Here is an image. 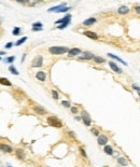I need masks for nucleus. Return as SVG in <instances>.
Masks as SVG:
<instances>
[{
    "label": "nucleus",
    "instance_id": "obj_1",
    "mask_svg": "<svg viewBox=\"0 0 140 167\" xmlns=\"http://www.w3.org/2000/svg\"><path fill=\"white\" fill-rule=\"evenodd\" d=\"M70 49H68L67 46H51L50 47V53L53 55H62L65 53H68Z\"/></svg>",
    "mask_w": 140,
    "mask_h": 167
},
{
    "label": "nucleus",
    "instance_id": "obj_2",
    "mask_svg": "<svg viewBox=\"0 0 140 167\" xmlns=\"http://www.w3.org/2000/svg\"><path fill=\"white\" fill-rule=\"evenodd\" d=\"M48 123H49V125H51L53 127H57V128L63 127V123L58 120L56 116H49L48 117Z\"/></svg>",
    "mask_w": 140,
    "mask_h": 167
},
{
    "label": "nucleus",
    "instance_id": "obj_3",
    "mask_svg": "<svg viewBox=\"0 0 140 167\" xmlns=\"http://www.w3.org/2000/svg\"><path fill=\"white\" fill-rule=\"evenodd\" d=\"M81 117H82V120H83V122H84V124L86 126L91 125L92 120H91V117H89V114L86 111H82V113H81Z\"/></svg>",
    "mask_w": 140,
    "mask_h": 167
},
{
    "label": "nucleus",
    "instance_id": "obj_4",
    "mask_svg": "<svg viewBox=\"0 0 140 167\" xmlns=\"http://www.w3.org/2000/svg\"><path fill=\"white\" fill-rule=\"evenodd\" d=\"M42 63H43V57L42 56H37L36 58L33 59L32 62V67L33 68H37V67H41L42 66Z\"/></svg>",
    "mask_w": 140,
    "mask_h": 167
},
{
    "label": "nucleus",
    "instance_id": "obj_5",
    "mask_svg": "<svg viewBox=\"0 0 140 167\" xmlns=\"http://www.w3.org/2000/svg\"><path fill=\"white\" fill-rule=\"evenodd\" d=\"M70 19H71V15H70V14H67L65 17H63V18H61V19L56 21L55 24H56V25H59V24H66V23H69V24H70Z\"/></svg>",
    "mask_w": 140,
    "mask_h": 167
},
{
    "label": "nucleus",
    "instance_id": "obj_6",
    "mask_svg": "<svg viewBox=\"0 0 140 167\" xmlns=\"http://www.w3.org/2000/svg\"><path fill=\"white\" fill-rule=\"evenodd\" d=\"M81 54V50L78 49V47H73V49H70L68 51V56L69 57H73V56H77V55H80Z\"/></svg>",
    "mask_w": 140,
    "mask_h": 167
},
{
    "label": "nucleus",
    "instance_id": "obj_7",
    "mask_svg": "<svg viewBox=\"0 0 140 167\" xmlns=\"http://www.w3.org/2000/svg\"><path fill=\"white\" fill-rule=\"evenodd\" d=\"M97 141H98V145L99 146H106L107 142H108V137L104 136V135H99Z\"/></svg>",
    "mask_w": 140,
    "mask_h": 167
},
{
    "label": "nucleus",
    "instance_id": "obj_8",
    "mask_svg": "<svg viewBox=\"0 0 140 167\" xmlns=\"http://www.w3.org/2000/svg\"><path fill=\"white\" fill-rule=\"evenodd\" d=\"M84 35L86 36L87 38H89V39H93V40H97V39H98V36H97V33L93 32V31H89V30H86V31H84Z\"/></svg>",
    "mask_w": 140,
    "mask_h": 167
},
{
    "label": "nucleus",
    "instance_id": "obj_9",
    "mask_svg": "<svg viewBox=\"0 0 140 167\" xmlns=\"http://www.w3.org/2000/svg\"><path fill=\"white\" fill-rule=\"evenodd\" d=\"M128 12H129V8L126 7V6H121L119 8V10H118V13L120 15H125V14L128 13Z\"/></svg>",
    "mask_w": 140,
    "mask_h": 167
},
{
    "label": "nucleus",
    "instance_id": "obj_10",
    "mask_svg": "<svg viewBox=\"0 0 140 167\" xmlns=\"http://www.w3.org/2000/svg\"><path fill=\"white\" fill-rule=\"evenodd\" d=\"M109 66H110V68L113 70V71H115L116 73H122V69L120 68V67H118V65H115L113 62H109Z\"/></svg>",
    "mask_w": 140,
    "mask_h": 167
},
{
    "label": "nucleus",
    "instance_id": "obj_11",
    "mask_svg": "<svg viewBox=\"0 0 140 167\" xmlns=\"http://www.w3.org/2000/svg\"><path fill=\"white\" fill-rule=\"evenodd\" d=\"M36 78L38 79V80H40V81H45V79H46V75H45V72L44 71H38V72L36 73Z\"/></svg>",
    "mask_w": 140,
    "mask_h": 167
},
{
    "label": "nucleus",
    "instance_id": "obj_12",
    "mask_svg": "<svg viewBox=\"0 0 140 167\" xmlns=\"http://www.w3.org/2000/svg\"><path fill=\"white\" fill-rule=\"evenodd\" d=\"M34 111H36L38 114H40V115H44V114L48 113V111H46L44 108H42V107H39V106L34 107Z\"/></svg>",
    "mask_w": 140,
    "mask_h": 167
},
{
    "label": "nucleus",
    "instance_id": "obj_13",
    "mask_svg": "<svg viewBox=\"0 0 140 167\" xmlns=\"http://www.w3.org/2000/svg\"><path fill=\"white\" fill-rule=\"evenodd\" d=\"M95 23H96V18L95 17H89V18H87V19H85L83 22V25L84 26H91V25H93V24H95Z\"/></svg>",
    "mask_w": 140,
    "mask_h": 167
},
{
    "label": "nucleus",
    "instance_id": "obj_14",
    "mask_svg": "<svg viewBox=\"0 0 140 167\" xmlns=\"http://www.w3.org/2000/svg\"><path fill=\"white\" fill-rule=\"evenodd\" d=\"M95 55L94 54H92L89 52H84L83 53V56H81L80 59H94Z\"/></svg>",
    "mask_w": 140,
    "mask_h": 167
},
{
    "label": "nucleus",
    "instance_id": "obj_15",
    "mask_svg": "<svg viewBox=\"0 0 140 167\" xmlns=\"http://www.w3.org/2000/svg\"><path fill=\"white\" fill-rule=\"evenodd\" d=\"M0 148H1V150H2L3 152H7V153H11V152L13 151L12 147H10V146H8V145H4V144H1Z\"/></svg>",
    "mask_w": 140,
    "mask_h": 167
},
{
    "label": "nucleus",
    "instance_id": "obj_16",
    "mask_svg": "<svg viewBox=\"0 0 140 167\" xmlns=\"http://www.w3.org/2000/svg\"><path fill=\"white\" fill-rule=\"evenodd\" d=\"M108 56L109 57H111V58H113V59H115V61H118V62H120V63H122L123 65H127V63L126 62H124L123 59H121L120 57H118V56H115L114 54H112V53H108Z\"/></svg>",
    "mask_w": 140,
    "mask_h": 167
},
{
    "label": "nucleus",
    "instance_id": "obj_17",
    "mask_svg": "<svg viewBox=\"0 0 140 167\" xmlns=\"http://www.w3.org/2000/svg\"><path fill=\"white\" fill-rule=\"evenodd\" d=\"M103 151H104V153H106V154H109V155H112V154L114 153V150L112 149L111 146H104Z\"/></svg>",
    "mask_w": 140,
    "mask_h": 167
},
{
    "label": "nucleus",
    "instance_id": "obj_18",
    "mask_svg": "<svg viewBox=\"0 0 140 167\" xmlns=\"http://www.w3.org/2000/svg\"><path fill=\"white\" fill-rule=\"evenodd\" d=\"M116 161H118V163H119L120 165H122V166H127V165H128L127 161H126L124 158H118V159H116Z\"/></svg>",
    "mask_w": 140,
    "mask_h": 167
},
{
    "label": "nucleus",
    "instance_id": "obj_19",
    "mask_svg": "<svg viewBox=\"0 0 140 167\" xmlns=\"http://www.w3.org/2000/svg\"><path fill=\"white\" fill-rule=\"evenodd\" d=\"M0 83H1L2 85H7V86H11V85H12V84H11V82L8 79H4V78L0 79Z\"/></svg>",
    "mask_w": 140,
    "mask_h": 167
},
{
    "label": "nucleus",
    "instance_id": "obj_20",
    "mask_svg": "<svg viewBox=\"0 0 140 167\" xmlns=\"http://www.w3.org/2000/svg\"><path fill=\"white\" fill-rule=\"evenodd\" d=\"M94 61H95V63L96 64H103L104 62V58H102V57H100V56H95L94 57Z\"/></svg>",
    "mask_w": 140,
    "mask_h": 167
},
{
    "label": "nucleus",
    "instance_id": "obj_21",
    "mask_svg": "<svg viewBox=\"0 0 140 167\" xmlns=\"http://www.w3.org/2000/svg\"><path fill=\"white\" fill-rule=\"evenodd\" d=\"M70 9V7H63V8H61L59 10H57L56 11V13H66V12H68Z\"/></svg>",
    "mask_w": 140,
    "mask_h": 167
},
{
    "label": "nucleus",
    "instance_id": "obj_22",
    "mask_svg": "<svg viewBox=\"0 0 140 167\" xmlns=\"http://www.w3.org/2000/svg\"><path fill=\"white\" fill-rule=\"evenodd\" d=\"M14 59H15V56H11V57H7V58L4 59V63H7V64H12V63L14 62Z\"/></svg>",
    "mask_w": 140,
    "mask_h": 167
},
{
    "label": "nucleus",
    "instance_id": "obj_23",
    "mask_svg": "<svg viewBox=\"0 0 140 167\" xmlns=\"http://www.w3.org/2000/svg\"><path fill=\"white\" fill-rule=\"evenodd\" d=\"M9 70L11 71V73H13V75H16V76H17V75L19 73L18 71L16 70V68H15L14 66H10V67H9Z\"/></svg>",
    "mask_w": 140,
    "mask_h": 167
},
{
    "label": "nucleus",
    "instance_id": "obj_24",
    "mask_svg": "<svg viewBox=\"0 0 140 167\" xmlns=\"http://www.w3.org/2000/svg\"><path fill=\"white\" fill-rule=\"evenodd\" d=\"M16 155H17V158H18L19 160H24V154L22 153V150H21V149H17V150H16Z\"/></svg>",
    "mask_w": 140,
    "mask_h": 167
},
{
    "label": "nucleus",
    "instance_id": "obj_25",
    "mask_svg": "<svg viewBox=\"0 0 140 167\" xmlns=\"http://www.w3.org/2000/svg\"><path fill=\"white\" fill-rule=\"evenodd\" d=\"M26 40H27V37H23V38H21L19 40H17V41L15 42V45H21V44L24 43Z\"/></svg>",
    "mask_w": 140,
    "mask_h": 167
},
{
    "label": "nucleus",
    "instance_id": "obj_26",
    "mask_svg": "<svg viewBox=\"0 0 140 167\" xmlns=\"http://www.w3.org/2000/svg\"><path fill=\"white\" fill-rule=\"evenodd\" d=\"M80 153H81V155H82L84 159H87V155H86V153H85V150H84V148L83 147H80Z\"/></svg>",
    "mask_w": 140,
    "mask_h": 167
},
{
    "label": "nucleus",
    "instance_id": "obj_27",
    "mask_svg": "<svg viewBox=\"0 0 140 167\" xmlns=\"http://www.w3.org/2000/svg\"><path fill=\"white\" fill-rule=\"evenodd\" d=\"M12 33H13L14 36H18V35L21 33V28H19V27H14V29H13Z\"/></svg>",
    "mask_w": 140,
    "mask_h": 167
},
{
    "label": "nucleus",
    "instance_id": "obj_28",
    "mask_svg": "<svg viewBox=\"0 0 140 167\" xmlns=\"http://www.w3.org/2000/svg\"><path fill=\"white\" fill-rule=\"evenodd\" d=\"M62 105L65 107V108H71V105H70V102L67 101V100H63V101H62Z\"/></svg>",
    "mask_w": 140,
    "mask_h": 167
},
{
    "label": "nucleus",
    "instance_id": "obj_29",
    "mask_svg": "<svg viewBox=\"0 0 140 167\" xmlns=\"http://www.w3.org/2000/svg\"><path fill=\"white\" fill-rule=\"evenodd\" d=\"M91 132L93 133V135H95V136H97V137L99 136V133H100L97 128H92V130H91Z\"/></svg>",
    "mask_w": 140,
    "mask_h": 167
},
{
    "label": "nucleus",
    "instance_id": "obj_30",
    "mask_svg": "<svg viewBox=\"0 0 140 167\" xmlns=\"http://www.w3.org/2000/svg\"><path fill=\"white\" fill-rule=\"evenodd\" d=\"M52 96H53V98H54V99H58V97H59V95H58V93H57L55 90H53V91H52Z\"/></svg>",
    "mask_w": 140,
    "mask_h": 167
},
{
    "label": "nucleus",
    "instance_id": "obj_31",
    "mask_svg": "<svg viewBox=\"0 0 140 167\" xmlns=\"http://www.w3.org/2000/svg\"><path fill=\"white\" fill-rule=\"evenodd\" d=\"M68 25H69V23H66V24H59V25L57 26V28H58V29H64V28H66Z\"/></svg>",
    "mask_w": 140,
    "mask_h": 167
},
{
    "label": "nucleus",
    "instance_id": "obj_32",
    "mask_svg": "<svg viewBox=\"0 0 140 167\" xmlns=\"http://www.w3.org/2000/svg\"><path fill=\"white\" fill-rule=\"evenodd\" d=\"M32 27H42V23H40V22L33 23V24H32Z\"/></svg>",
    "mask_w": 140,
    "mask_h": 167
},
{
    "label": "nucleus",
    "instance_id": "obj_33",
    "mask_svg": "<svg viewBox=\"0 0 140 167\" xmlns=\"http://www.w3.org/2000/svg\"><path fill=\"white\" fill-rule=\"evenodd\" d=\"M12 45H13L12 42H9V43H7V44L4 45V47H6V49H11V47H12Z\"/></svg>",
    "mask_w": 140,
    "mask_h": 167
},
{
    "label": "nucleus",
    "instance_id": "obj_34",
    "mask_svg": "<svg viewBox=\"0 0 140 167\" xmlns=\"http://www.w3.org/2000/svg\"><path fill=\"white\" fill-rule=\"evenodd\" d=\"M70 109H71V112H72L73 114H76V113L78 112V108H77V107H71Z\"/></svg>",
    "mask_w": 140,
    "mask_h": 167
},
{
    "label": "nucleus",
    "instance_id": "obj_35",
    "mask_svg": "<svg viewBox=\"0 0 140 167\" xmlns=\"http://www.w3.org/2000/svg\"><path fill=\"white\" fill-rule=\"evenodd\" d=\"M135 11H136V13H137V14L140 15V6H137V7L135 8Z\"/></svg>",
    "mask_w": 140,
    "mask_h": 167
},
{
    "label": "nucleus",
    "instance_id": "obj_36",
    "mask_svg": "<svg viewBox=\"0 0 140 167\" xmlns=\"http://www.w3.org/2000/svg\"><path fill=\"white\" fill-rule=\"evenodd\" d=\"M16 1L18 3H27V2H29V0H16Z\"/></svg>",
    "mask_w": 140,
    "mask_h": 167
},
{
    "label": "nucleus",
    "instance_id": "obj_37",
    "mask_svg": "<svg viewBox=\"0 0 140 167\" xmlns=\"http://www.w3.org/2000/svg\"><path fill=\"white\" fill-rule=\"evenodd\" d=\"M42 27H32V30L33 31H40Z\"/></svg>",
    "mask_w": 140,
    "mask_h": 167
},
{
    "label": "nucleus",
    "instance_id": "obj_38",
    "mask_svg": "<svg viewBox=\"0 0 140 167\" xmlns=\"http://www.w3.org/2000/svg\"><path fill=\"white\" fill-rule=\"evenodd\" d=\"M133 89H134V90H136V91H138V92H140V87H139V86H137V85H135V84H133Z\"/></svg>",
    "mask_w": 140,
    "mask_h": 167
},
{
    "label": "nucleus",
    "instance_id": "obj_39",
    "mask_svg": "<svg viewBox=\"0 0 140 167\" xmlns=\"http://www.w3.org/2000/svg\"><path fill=\"white\" fill-rule=\"evenodd\" d=\"M25 57H26V55L24 54V55H23V57H22V63H23V62H24V61H25Z\"/></svg>",
    "mask_w": 140,
    "mask_h": 167
},
{
    "label": "nucleus",
    "instance_id": "obj_40",
    "mask_svg": "<svg viewBox=\"0 0 140 167\" xmlns=\"http://www.w3.org/2000/svg\"><path fill=\"white\" fill-rule=\"evenodd\" d=\"M81 119H82V117H79V116H77V117H76V120H77V121H80Z\"/></svg>",
    "mask_w": 140,
    "mask_h": 167
},
{
    "label": "nucleus",
    "instance_id": "obj_41",
    "mask_svg": "<svg viewBox=\"0 0 140 167\" xmlns=\"http://www.w3.org/2000/svg\"><path fill=\"white\" fill-rule=\"evenodd\" d=\"M36 2H39V1H43V0H34Z\"/></svg>",
    "mask_w": 140,
    "mask_h": 167
},
{
    "label": "nucleus",
    "instance_id": "obj_42",
    "mask_svg": "<svg viewBox=\"0 0 140 167\" xmlns=\"http://www.w3.org/2000/svg\"><path fill=\"white\" fill-rule=\"evenodd\" d=\"M138 95H139V97H140V92H139V94H138Z\"/></svg>",
    "mask_w": 140,
    "mask_h": 167
}]
</instances>
